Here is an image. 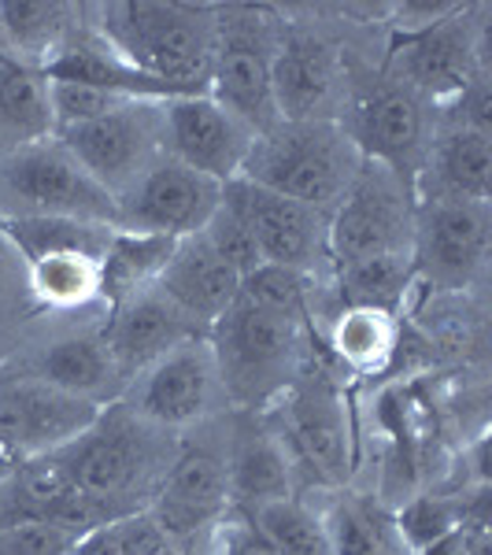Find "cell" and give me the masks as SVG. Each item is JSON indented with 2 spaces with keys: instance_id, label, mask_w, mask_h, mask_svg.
<instances>
[{
  "instance_id": "cell-1",
  "label": "cell",
  "mask_w": 492,
  "mask_h": 555,
  "mask_svg": "<svg viewBox=\"0 0 492 555\" xmlns=\"http://www.w3.org/2000/svg\"><path fill=\"white\" fill-rule=\"evenodd\" d=\"M101 38L133 67L174 89V96H200L211 82L215 8L196 4H107L101 8Z\"/></svg>"
},
{
  "instance_id": "cell-2",
  "label": "cell",
  "mask_w": 492,
  "mask_h": 555,
  "mask_svg": "<svg viewBox=\"0 0 492 555\" xmlns=\"http://www.w3.org/2000/svg\"><path fill=\"white\" fill-rule=\"evenodd\" d=\"M360 171L363 156L345 133V122L311 119L279 122L274 130L259 133L241 178L329 219Z\"/></svg>"
},
{
  "instance_id": "cell-3",
  "label": "cell",
  "mask_w": 492,
  "mask_h": 555,
  "mask_svg": "<svg viewBox=\"0 0 492 555\" xmlns=\"http://www.w3.org/2000/svg\"><path fill=\"white\" fill-rule=\"evenodd\" d=\"M164 434L167 429L138 418L127 404H115V411H101L96 423L75 444L60 449V455L75 486L122 518L138 512L133 496L148 492L152 481H164V474L171 470L174 455L167 460Z\"/></svg>"
},
{
  "instance_id": "cell-4",
  "label": "cell",
  "mask_w": 492,
  "mask_h": 555,
  "mask_svg": "<svg viewBox=\"0 0 492 555\" xmlns=\"http://www.w3.org/2000/svg\"><path fill=\"white\" fill-rule=\"evenodd\" d=\"M219 385L230 400L259 404L285 392L300 363V319L241 300L208 330Z\"/></svg>"
},
{
  "instance_id": "cell-5",
  "label": "cell",
  "mask_w": 492,
  "mask_h": 555,
  "mask_svg": "<svg viewBox=\"0 0 492 555\" xmlns=\"http://www.w3.org/2000/svg\"><path fill=\"white\" fill-rule=\"evenodd\" d=\"M0 215L12 219H75L115 227L119 201L86 175L56 138L0 156Z\"/></svg>"
},
{
  "instance_id": "cell-6",
  "label": "cell",
  "mask_w": 492,
  "mask_h": 555,
  "mask_svg": "<svg viewBox=\"0 0 492 555\" xmlns=\"http://www.w3.org/2000/svg\"><path fill=\"white\" fill-rule=\"evenodd\" d=\"M159 104L164 101H127L104 119L56 133V141L86 167L96 185L122 201L145 178L148 167L167 156Z\"/></svg>"
},
{
  "instance_id": "cell-7",
  "label": "cell",
  "mask_w": 492,
  "mask_h": 555,
  "mask_svg": "<svg viewBox=\"0 0 492 555\" xmlns=\"http://www.w3.org/2000/svg\"><path fill=\"white\" fill-rule=\"evenodd\" d=\"M415 208L407 204L404 178L378 164H363L345 201L326 219V256L341 263L371 256L411 253Z\"/></svg>"
},
{
  "instance_id": "cell-8",
  "label": "cell",
  "mask_w": 492,
  "mask_h": 555,
  "mask_svg": "<svg viewBox=\"0 0 492 555\" xmlns=\"http://www.w3.org/2000/svg\"><path fill=\"white\" fill-rule=\"evenodd\" d=\"M245 20H234L222 12V23L215 20V56H211V82L208 96L234 112L248 130L267 133L279 127V104L271 86V56L274 41L267 34L263 8H241Z\"/></svg>"
},
{
  "instance_id": "cell-9",
  "label": "cell",
  "mask_w": 492,
  "mask_h": 555,
  "mask_svg": "<svg viewBox=\"0 0 492 555\" xmlns=\"http://www.w3.org/2000/svg\"><path fill=\"white\" fill-rule=\"evenodd\" d=\"M222 204V185L178 164L174 156H159L133 190L119 201L115 230L141 237L178 241L200 234L215 208Z\"/></svg>"
},
{
  "instance_id": "cell-10",
  "label": "cell",
  "mask_w": 492,
  "mask_h": 555,
  "mask_svg": "<svg viewBox=\"0 0 492 555\" xmlns=\"http://www.w3.org/2000/svg\"><path fill=\"white\" fill-rule=\"evenodd\" d=\"M219 392L222 385L211 345L200 334L133 374L127 385V408L159 429H185L211 415Z\"/></svg>"
},
{
  "instance_id": "cell-11",
  "label": "cell",
  "mask_w": 492,
  "mask_h": 555,
  "mask_svg": "<svg viewBox=\"0 0 492 555\" xmlns=\"http://www.w3.org/2000/svg\"><path fill=\"white\" fill-rule=\"evenodd\" d=\"M164 107V145L167 156L193 167L196 175L226 185L245 175L256 130H248L234 112L215 104L208 93L171 96Z\"/></svg>"
},
{
  "instance_id": "cell-12",
  "label": "cell",
  "mask_w": 492,
  "mask_h": 555,
  "mask_svg": "<svg viewBox=\"0 0 492 555\" xmlns=\"http://www.w3.org/2000/svg\"><path fill=\"white\" fill-rule=\"evenodd\" d=\"M222 204L241 215L263 263L315 274L319 259H326V215L303 208L274 190H263L248 178H234L222 185Z\"/></svg>"
},
{
  "instance_id": "cell-13",
  "label": "cell",
  "mask_w": 492,
  "mask_h": 555,
  "mask_svg": "<svg viewBox=\"0 0 492 555\" xmlns=\"http://www.w3.org/2000/svg\"><path fill=\"white\" fill-rule=\"evenodd\" d=\"M489 259V204L423 201L415 211L411 263L444 289H467Z\"/></svg>"
},
{
  "instance_id": "cell-14",
  "label": "cell",
  "mask_w": 492,
  "mask_h": 555,
  "mask_svg": "<svg viewBox=\"0 0 492 555\" xmlns=\"http://www.w3.org/2000/svg\"><path fill=\"white\" fill-rule=\"evenodd\" d=\"M145 512L156 518V526L171 541H185V537H196L200 530H215L222 518L234 512L226 455L211 449L178 452Z\"/></svg>"
},
{
  "instance_id": "cell-15",
  "label": "cell",
  "mask_w": 492,
  "mask_h": 555,
  "mask_svg": "<svg viewBox=\"0 0 492 555\" xmlns=\"http://www.w3.org/2000/svg\"><path fill=\"white\" fill-rule=\"evenodd\" d=\"M363 164H378L404 178L426 159V107L407 86H378L352 104V127H345Z\"/></svg>"
},
{
  "instance_id": "cell-16",
  "label": "cell",
  "mask_w": 492,
  "mask_h": 555,
  "mask_svg": "<svg viewBox=\"0 0 492 555\" xmlns=\"http://www.w3.org/2000/svg\"><path fill=\"white\" fill-rule=\"evenodd\" d=\"M285 449L293 467L311 474L322 486H345L352 474V429L345 400L334 385L315 382L293 389L285 404Z\"/></svg>"
},
{
  "instance_id": "cell-17",
  "label": "cell",
  "mask_w": 492,
  "mask_h": 555,
  "mask_svg": "<svg viewBox=\"0 0 492 555\" xmlns=\"http://www.w3.org/2000/svg\"><path fill=\"white\" fill-rule=\"evenodd\" d=\"M93 400L70 397L38 378L12 382L0 389V441L23 455H44L75 444L96 423Z\"/></svg>"
},
{
  "instance_id": "cell-18",
  "label": "cell",
  "mask_w": 492,
  "mask_h": 555,
  "mask_svg": "<svg viewBox=\"0 0 492 555\" xmlns=\"http://www.w3.org/2000/svg\"><path fill=\"white\" fill-rule=\"evenodd\" d=\"M397 82L423 101H455L478 75V38L467 23V8L452 20L407 34L392 52Z\"/></svg>"
},
{
  "instance_id": "cell-19",
  "label": "cell",
  "mask_w": 492,
  "mask_h": 555,
  "mask_svg": "<svg viewBox=\"0 0 492 555\" xmlns=\"http://www.w3.org/2000/svg\"><path fill=\"white\" fill-rule=\"evenodd\" d=\"M271 86L282 122L334 119V101L341 89V60L326 38L311 30H285L274 41Z\"/></svg>"
},
{
  "instance_id": "cell-20",
  "label": "cell",
  "mask_w": 492,
  "mask_h": 555,
  "mask_svg": "<svg viewBox=\"0 0 492 555\" xmlns=\"http://www.w3.org/2000/svg\"><path fill=\"white\" fill-rule=\"evenodd\" d=\"M159 293L193 322L200 334L226 315L241 297V274L226 263L204 234L178 237L159 274L152 278Z\"/></svg>"
},
{
  "instance_id": "cell-21",
  "label": "cell",
  "mask_w": 492,
  "mask_h": 555,
  "mask_svg": "<svg viewBox=\"0 0 492 555\" xmlns=\"http://www.w3.org/2000/svg\"><path fill=\"white\" fill-rule=\"evenodd\" d=\"M190 337H200V330L148 282L141 289H130L127 297H119L104 345L112 352V360L119 363L122 378L130 382L133 374L164 360L167 352H174Z\"/></svg>"
},
{
  "instance_id": "cell-22",
  "label": "cell",
  "mask_w": 492,
  "mask_h": 555,
  "mask_svg": "<svg viewBox=\"0 0 492 555\" xmlns=\"http://www.w3.org/2000/svg\"><path fill=\"white\" fill-rule=\"evenodd\" d=\"M49 82H75V86H93L115 96H130V101H171L174 89L156 82L145 70H138L127 56L107 44L101 34L75 30L70 38L52 52L41 64Z\"/></svg>"
},
{
  "instance_id": "cell-23",
  "label": "cell",
  "mask_w": 492,
  "mask_h": 555,
  "mask_svg": "<svg viewBox=\"0 0 492 555\" xmlns=\"http://www.w3.org/2000/svg\"><path fill=\"white\" fill-rule=\"evenodd\" d=\"M426 171H418L426 201H467L485 204L492 182V145L489 138L467 127H455L426 149Z\"/></svg>"
},
{
  "instance_id": "cell-24",
  "label": "cell",
  "mask_w": 492,
  "mask_h": 555,
  "mask_svg": "<svg viewBox=\"0 0 492 555\" xmlns=\"http://www.w3.org/2000/svg\"><path fill=\"white\" fill-rule=\"evenodd\" d=\"M56 138L49 78L41 67L0 49V156Z\"/></svg>"
},
{
  "instance_id": "cell-25",
  "label": "cell",
  "mask_w": 492,
  "mask_h": 555,
  "mask_svg": "<svg viewBox=\"0 0 492 555\" xmlns=\"http://www.w3.org/2000/svg\"><path fill=\"white\" fill-rule=\"evenodd\" d=\"M293 460L279 434L245 429L226 449V478L234 512H253L259 504L293 496Z\"/></svg>"
},
{
  "instance_id": "cell-26",
  "label": "cell",
  "mask_w": 492,
  "mask_h": 555,
  "mask_svg": "<svg viewBox=\"0 0 492 555\" xmlns=\"http://www.w3.org/2000/svg\"><path fill=\"white\" fill-rule=\"evenodd\" d=\"M34 378L60 392H70V397L93 400V404L107 397V392H115L119 385H127L119 363L107 352V345L82 334L44 345L38 360H34Z\"/></svg>"
},
{
  "instance_id": "cell-27",
  "label": "cell",
  "mask_w": 492,
  "mask_h": 555,
  "mask_svg": "<svg viewBox=\"0 0 492 555\" xmlns=\"http://www.w3.org/2000/svg\"><path fill=\"white\" fill-rule=\"evenodd\" d=\"M329 533V555H415L397 518L371 496H337L322 512Z\"/></svg>"
},
{
  "instance_id": "cell-28",
  "label": "cell",
  "mask_w": 492,
  "mask_h": 555,
  "mask_svg": "<svg viewBox=\"0 0 492 555\" xmlns=\"http://www.w3.org/2000/svg\"><path fill=\"white\" fill-rule=\"evenodd\" d=\"M70 20H75V8L67 4H38V0L0 4V49L41 67L75 34Z\"/></svg>"
},
{
  "instance_id": "cell-29",
  "label": "cell",
  "mask_w": 492,
  "mask_h": 555,
  "mask_svg": "<svg viewBox=\"0 0 492 555\" xmlns=\"http://www.w3.org/2000/svg\"><path fill=\"white\" fill-rule=\"evenodd\" d=\"M30 289L44 308H82L104 293V256L60 248L30 259Z\"/></svg>"
},
{
  "instance_id": "cell-30",
  "label": "cell",
  "mask_w": 492,
  "mask_h": 555,
  "mask_svg": "<svg viewBox=\"0 0 492 555\" xmlns=\"http://www.w3.org/2000/svg\"><path fill=\"white\" fill-rule=\"evenodd\" d=\"M329 348L348 371L374 374L389 363L397 348V319L381 308H345L334 322Z\"/></svg>"
},
{
  "instance_id": "cell-31",
  "label": "cell",
  "mask_w": 492,
  "mask_h": 555,
  "mask_svg": "<svg viewBox=\"0 0 492 555\" xmlns=\"http://www.w3.org/2000/svg\"><path fill=\"white\" fill-rule=\"evenodd\" d=\"M241 515L253 518L279 555H329L326 518L297 496L271 500V504H259Z\"/></svg>"
},
{
  "instance_id": "cell-32",
  "label": "cell",
  "mask_w": 492,
  "mask_h": 555,
  "mask_svg": "<svg viewBox=\"0 0 492 555\" xmlns=\"http://www.w3.org/2000/svg\"><path fill=\"white\" fill-rule=\"evenodd\" d=\"M411 274H415L411 253L371 256V259H355V263L337 267V289H341V297H345V308L392 311L397 300L404 297Z\"/></svg>"
},
{
  "instance_id": "cell-33",
  "label": "cell",
  "mask_w": 492,
  "mask_h": 555,
  "mask_svg": "<svg viewBox=\"0 0 492 555\" xmlns=\"http://www.w3.org/2000/svg\"><path fill=\"white\" fill-rule=\"evenodd\" d=\"M308 282H311V274H303V271L263 263L248 278H241V300L274 311V315H285V319H303V311H308Z\"/></svg>"
},
{
  "instance_id": "cell-34",
  "label": "cell",
  "mask_w": 492,
  "mask_h": 555,
  "mask_svg": "<svg viewBox=\"0 0 492 555\" xmlns=\"http://www.w3.org/2000/svg\"><path fill=\"white\" fill-rule=\"evenodd\" d=\"M49 101H52V119H56V133L86 127L93 119H104L115 107H122L130 96H115L93 86H75V82H49Z\"/></svg>"
},
{
  "instance_id": "cell-35",
  "label": "cell",
  "mask_w": 492,
  "mask_h": 555,
  "mask_svg": "<svg viewBox=\"0 0 492 555\" xmlns=\"http://www.w3.org/2000/svg\"><path fill=\"white\" fill-rule=\"evenodd\" d=\"M200 234L208 237V245L222 259H226V263L234 267L241 278H248L256 267H263V256H259V248H256L253 234H248V227L241 222V215L234 208H226V204H219V208H215V215L208 219V227H204Z\"/></svg>"
},
{
  "instance_id": "cell-36",
  "label": "cell",
  "mask_w": 492,
  "mask_h": 555,
  "mask_svg": "<svg viewBox=\"0 0 492 555\" xmlns=\"http://www.w3.org/2000/svg\"><path fill=\"white\" fill-rule=\"evenodd\" d=\"M397 526H400V533H404L407 548L415 555H423L433 548V544H441L444 537L455 533V515L441 500H418L404 515H397Z\"/></svg>"
},
{
  "instance_id": "cell-37",
  "label": "cell",
  "mask_w": 492,
  "mask_h": 555,
  "mask_svg": "<svg viewBox=\"0 0 492 555\" xmlns=\"http://www.w3.org/2000/svg\"><path fill=\"white\" fill-rule=\"evenodd\" d=\"M78 537L52 522H20L0 530V555H70Z\"/></svg>"
},
{
  "instance_id": "cell-38",
  "label": "cell",
  "mask_w": 492,
  "mask_h": 555,
  "mask_svg": "<svg viewBox=\"0 0 492 555\" xmlns=\"http://www.w3.org/2000/svg\"><path fill=\"white\" fill-rule=\"evenodd\" d=\"M215 552L219 555H279L271 548V541L259 533V526L253 518L241 512H230L215 526Z\"/></svg>"
},
{
  "instance_id": "cell-39",
  "label": "cell",
  "mask_w": 492,
  "mask_h": 555,
  "mask_svg": "<svg viewBox=\"0 0 492 555\" xmlns=\"http://www.w3.org/2000/svg\"><path fill=\"white\" fill-rule=\"evenodd\" d=\"M459 12H463L459 0H404V4L392 8V30L400 38H407V34H423L429 26L452 20Z\"/></svg>"
}]
</instances>
